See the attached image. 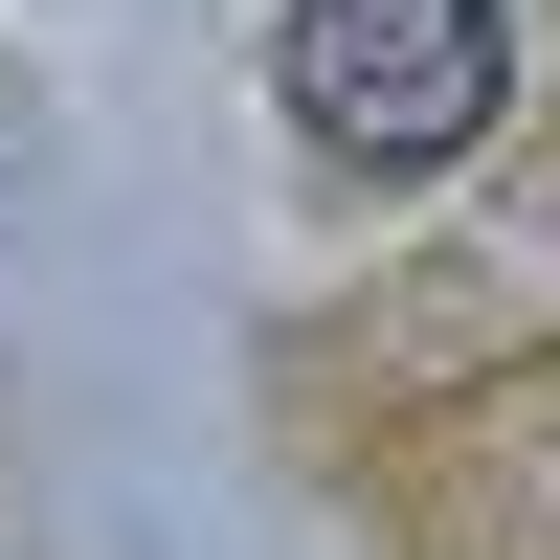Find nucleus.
<instances>
[{"label":"nucleus","mask_w":560,"mask_h":560,"mask_svg":"<svg viewBox=\"0 0 560 560\" xmlns=\"http://www.w3.org/2000/svg\"><path fill=\"white\" fill-rule=\"evenodd\" d=\"M269 90H292V135L337 179H448L516 113V0H292Z\"/></svg>","instance_id":"obj_1"}]
</instances>
